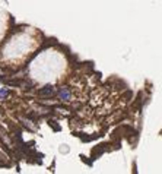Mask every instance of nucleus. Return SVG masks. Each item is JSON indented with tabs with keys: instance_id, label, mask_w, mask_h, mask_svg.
<instances>
[{
	"instance_id": "nucleus-1",
	"label": "nucleus",
	"mask_w": 162,
	"mask_h": 174,
	"mask_svg": "<svg viewBox=\"0 0 162 174\" xmlns=\"http://www.w3.org/2000/svg\"><path fill=\"white\" fill-rule=\"evenodd\" d=\"M54 95V88L51 85H47L40 91V97H53Z\"/></svg>"
},
{
	"instance_id": "nucleus-2",
	"label": "nucleus",
	"mask_w": 162,
	"mask_h": 174,
	"mask_svg": "<svg viewBox=\"0 0 162 174\" xmlns=\"http://www.w3.org/2000/svg\"><path fill=\"white\" fill-rule=\"evenodd\" d=\"M59 95H60L61 100H69V98H70V92H69L67 88H61V89L59 91Z\"/></svg>"
},
{
	"instance_id": "nucleus-3",
	"label": "nucleus",
	"mask_w": 162,
	"mask_h": 174,
	"mask_svg": "<svg viewBox=\"0 0 162 174\" xmlns=\"http://www.w3.org/2000/svg\"><path fill=\"white\" fill-rule=\"evenodd\" d=\"M5 95H8V89H2V91H0V98L5 97Z\"/></svg>"
}]
</instances>
